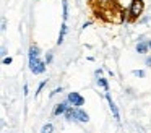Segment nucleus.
I'll list each match as a JSON object with an SVG mask.
<instances>
[{"mask_svg":"<svg viewBox=\"0 0 151 133\" xmlns=\"http://www.w3.org/2000/svg\"><path fill=\"white\" fill-rule=\"evenodd\" d=\"M46 60H41V57L37 58V60H34V62H29V70H31V73H34V75H42L44 71H46Z\"/></svg>","mask_w":151,"mask_h":133,"instance_id":"2","label":"nucleus"},{"mask_svg":"<svg viewBox=\"0 0 151 133\" xmlns=\"http://www.w3.org/2000/svg\"><path fill=\"white\" fill-rule=\"evenodd\" d=\"M148 49H150V44L146 41H138L137 42V52L138 54H146Z\"/></svg>","mask_w":151,"mask_h":133,"instance_id":"9","label":"nucleus"},{"mask_svg":"<svg viewBox=\"0 0 151 133\" xmlns=\"http://www.w3.org/2000/svg\"><path fill=\"white\" fill-rule=\"evenodd\" d=\"M67 101H68L70 106H73V107H81L83 104H85V97H83L80 93H75V91L68 93V96H67Z\"/></svg>","mask_w":151,"mask_h":133,"instance_id":"3","label":"nucleus"},{"mask_svg":"<svg viewBox=\"0 0 151 133\" xmlns=\"http://www.w3.org/2000/svg\"><path fill=\"white\" fill-rule=\"evenodd\" d=\"M145 10V2L143 0H132L130 2V6H128L127 13H128V18L133 21V19H138L141 16Z\"/></svg>","mask_w":151,"mask_h":133,"instance_id":"1","label":"nucleus"},{"mask_svg":"<svg viewBox=\"0 0 151 133\" xmlns=\"http://www.w3.org/2000/svg\"><path fill=\"white\" fill-rule=\"evenodd\" d=\"M5 29H7V19L2 18V31H5Z\"/></svg>","mask_w":151,"mask_h":133,"instance_id":"19","label":"nucleus"},{"mask_svg":"<svg viewBox=\"0 0 151 133\" xmlns=\"http://www.w3.org/2000/svg\"><path fill=\"white\" fill-rule=\"evenodd\" d=\"M62 91H63V89H62V86H60V88H55V89H54L52 93L49 94V97H54V96H55V94H60V93H62Z\"/></svg>","mask_w":151,"mask_h":133,"instance_id":"16","label":"nucleus"},{"mask_svg":"<svg viewBox=\"0 0 151 133\" xmlns=\"http://www.w3.org/2000/svg\"><path fill=\"white\" fill-rule=\"evenodd\" d=\"M94 75H96V76H98V78H99V76H101V75H102V68H98V70L94 71Z\"/></svg>","mask_w":151,"mask_h":133,"instance_id":"20","label":"nucleus"},{"mask_svg":"<svg viewBox=\"0 0 151 133\" xmlns=\"http://www.w3.org/2000/svg\"><path fill=\"white\" fill-rule=\"evenodd\" d=\"M0 54L4 55V57L7 55V47H5V45H2V52H0Z\"/></svg>","mask_w":151,"mask_h":133,"instance_id":"22","label":"nucleus"},{"mask_svg":"<svg viewBox=\"0 0 151 133\" xmlns=\"http://www.w3.org/2000/svg\"><path fill=\"white\" fill-rule=\"evenodd\" d=\"M23 94L24 96H28V84L24 83V86H23Z\"/></svg>","mask_w":151,"mask_h":133,"instance_id":"21","label":"nucleus"},{"mask_svg":"<svg viewBox=\"0 0 151 133\" xmlns=\"http://www.w3.org/2000/svg\"><path fill=\"white\" fill-rule=\"evenodd\" d=\"M75 112H76V107H73V106H68V109H67V112L63 114V115H65V119L68 120V122H76L75 120Z\"/></svg>","mask_w":151,"mask_h":133,"instance_id":"10","label":"nucleus"},{"mask_svg":"<svg viewBox=\"0 0 151 133\" xmlns=\"http://www.w3.org/2000/svg\"><path fill=\"white\" fill-rule=\"evenodd\" d=\"M75 120H76V122H81V123H88V122H89V115H88V112H85V110H83L81 107H76Z\"/></svg>","mask_w":151,"mask_h":133,"instance_id":"6","label":"nucleus"},{"mask_svg":"<svg viewBox=\"0 0 151 133\" xmlns=\"http://www.w3.org/2000/svg\"><path fill=\"white\" fill-rule=\"evenodd\" d=\"M67 32H68V26H67V23L63 21L62 24H60V31H59V39H57V45H60L63 42V39H65Z\"/></svg>","mask_w":151,"mask_h":133,"instance_id":"8","label":"nucleus"},{"mask_svg":"<svg viewBox=\"0 0 151 133\" xmlns=\"http://www.w3.org/2000/svg\"><path fill=\"white\" fill-rule=\"evenodd\" d=\"M146 65H148V67H151V57L146 58Z\"/></svg>","mask_w":151,"mask_h":133,"instance_id":"24","label":"nucleus"},{"mask_svg":"<svg viewBox=\"0 0 151 133\" xmlns=\"http://www.w3.org/2000/svg\"><path fill=\"white\" fill-rule=\"evenodd\" d=\"M39 47L37 45H31L29 47V52H28V60L29 62H34V60H37L39 58Z\"/></svg>","mask_w":151,"mask_h":133,"instance_id":"7","label":"nucleus"},{"mask_svg":"<svg viewBox=\"0 0 151 133\" xmlns=\"http://www.w3.org/2000/svg\"><path fill=\"white\" fill-rule=\"evenodd\" d=\"M68 106H70L68 101H62V102L55 104V107H54V110H52V115H54V117L63 115V114L67 112V109H68Z\"/></svg>","mask_w":151,"mask_h":133,"instance_id":"5","label":"nucleus"},{"mask_svg":"<svg viewBox=\"0 0 151 133\" xmlns=\"http://www.w3.org/2000/svg\"><path fill=\"white\" fill-rule=\"evenodd\" d=\"M148 44H150V49H151V39H150V41H148Z\"/></svg>","mask_w":151,"mask_h":133,"instance_id":"25","label":"nucleus"},{"mask_svg":"<svg viewBox=\"0 0 151 133\" xmlns=\"http://www.w3.org/2000/svg\"><path fill=\"white\" fill-rule=\"evenodd\" d=\"M52 132H54V125L50 122L42 125V128H41V133H52Z\"/></svg>","mask_w":151,"mask_h":133,"instance_id":"13","label":"nucleus"},{"mask_svg":"<svg viewBox=\"0 0 151 133\" xmlns=\"http://www.w3.org/2000/svg\"><path fill=\"white\" fill-rule=\"evenodd\" d=\"M150 21V18H148V16H145V18H141V23H148Z\"/></svg>","mask_w":151,"mask_h":133,"instance_id":"23","label":"nucleus"},{"mask_svg":"<svg viewBox=\"0 0 151 133\" xmlns=\"http://www.w3.org/2000/svg\"><path fill=\"white\" fill-rule=\"evenodd\" d=\"M132 73H133L135 76H138V78H145V71L143 70H133Z\"/></svg>","mask_w":151,"mask_h":133,"instance_id":"15","label":"nucleus"},{"mask_svg":"<svg viewBox=\"0 0 151 133\" xmlns=\"http://www.w3.org/2000/svg\"><path fill=\"white\" fill-rule=\"evenodd\" d=\"M62 16L63 21H67V18H68V0H62Z\"/></svg>","mask_w":151,"mask_h":133,"instance_id":"12","label":"nucleus"},{"mask_svg":"<svg viewBox=\"0 0 151 133\" xmlns=\"http://www.w3.org/2000/svg\"><path fill=\"white\" fill-rule=\"evenodd\" d=\"M106 99H107L109 109H111V112H112V117L115 119V122H120V112H119V109H117V106H115V102L112 101V97H111V94H109V91L106 93Z\"/></svg>","mask_w":151,"mask_h":133,"instance_id":"4","label":"nucleus"},{"mask_svg":"<svg viewBox=\"0 0 151 133\" xmlns=\"http://www.w3.org/2000/svg\"><path fill=\"white\" fill-rule=\"evenodd\" d=\"M96 83H98V86H101L106 93L109 91V83H107V80H106V78H102V76L96 78Z\"/></svg>","mask_w":151,"mask_h":133,"instance_id":"11","label":"nucleus"},{"mask_svg":"<svg viewBox=\"0 0 151 133\" xmlns=\"http://www.w3.org/2000/svg\"><path fill=\"white\" fill-rule=\"evenodd\" d=\"M46 84H47V81H41V83H39V86H37V91H36V96H39V94H41V91L44 89V86H46Z\"/></svg>","mask_w":151,"mask_h":133,"instance_id":"14","label":"nucleus"},{"mask_svg":"<svg viewBox=\"0 0 151 133\" xmlns=\"http://www.w3.org/2000/svg\"><path fill=\"white\" fill-rule=\"evenodd\" d=\"M52 58H54V55H52V52H47V55H46V63L49 65L50 62H52Z\"/></svg>","mask_w":151,"mask_h":133,"instance_id":"17","label":"nucleus"},{"mask_svg":"<svg viewBox=\"0 0 151 133\" xmlns=\"http://www.w3.org/2000/svg\"><path fill=\"white\" fill-rule=\"evenodd\" d=\"M2 62H4V65H10L12 62H13V58H12V57H4V60H2Z\"/></svg>","mask_w":151,"mask_h":133,"instance_id":"18","label":"nucleus"}]
</instances>
